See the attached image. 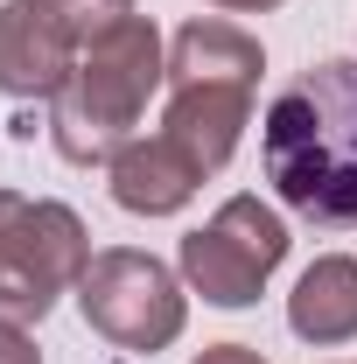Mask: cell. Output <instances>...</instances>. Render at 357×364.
I'll list each match as a JSON object with an SVG mask.
<instances>
[{
	"mask_svg": "<svg viewBox=\"0 0 357 364\" xmlns=\"http://www.w3.org/2000/svg\"><path fill=\"white\" fill-rule=\"evenodd\" d=\"M267 182L273 196L322 231L357 225V63L329 56L267 105Z\"/></svg>",
	"mask_w": 357,
	"mask_h": 364,
	"instance_id": "6da1fadb",
	"label": "cell"
},
{
	"mask_svg": "<svg viewBox=\"0 0 357 364\" xmlns=\"http://www.w3.org/2000/svg\"><path fill=\"white\" fill-rule=\"evenodd\" d=\"M169 85V49L154 36V21H119L112 36H98V43L78 56V70H70V85L49 98V140H56V154L63 161H105L112 168V154L134 140L140 112H147V98Z\"/></svg>",
	"mask_w": 357,
	"mask_h": 364,
	"instance_id": "7a4b0ae2",
	"label": "cell"
},
{
	"mask_svg": "<svg viewBox=\"0 0 357 364\" xmlns=\"http://www.w3.org/2000/svg\"><path fill=\"white\" fill-rule=\"evenodd\" d=\"M91 267V238L70 203L0 189V316L43 322Z\"/></svg>",
	"mask_w": 357,
	"mask_h": 364,
	"instance_id": "3957f363",
	"label": "cell"
},
{
	"mask_svg": "<svg viewBox=\"0 0 357 364\" xmlns=\"http://www.w3.org/2000/svg\"><path fill=\"white\" fill-rule=\"evenodd\" d=\"M78 301H85V322L119 343V350H169L189 322V301H182V280L154 252H134V245H112V252H91L85 280H78Z\"/></svg>",
	"mask_w": 357,
	"mask_h": 364,
	"instance_id": "277c9868",
	"label": "cell"
},
{
	"mask_svg": "<svg viewBox=\"0 0 357 364\" xmlns=\"http://www.w3.org/2000/svg\"><path fill=\"white\" fill-rule=\"evenodd\" d=\"M280 259H287V225L260 196H231L203 231L182 238V280L203 301H218V309L260 301V287H267V273Z\"/></svg>",
	"mask_w": 357,
	"mask_h": 364,
	"instance_id": "5b68a950",
	"label": "cell"
},
{
	"mask_svg": "<svg viewBox=\"0 0 357 364\" xmlns=\"http://www.w3.org/2000/svg\"><path fill=\"white\" fill-rule=\"evenodd\" d=\"M85 49L63 36V21L43 0H7L0 7V91L7 98H56L70 85Z\"/></svg>",
	"mask_w": 357,
	"mask_h": 364,
	"instance_id": "8992f818",
	"label": "cell"
},
{
	"mask_svg": "<svg viewBox=\"0 0 357 364\" xmlns=\"http://www.w3.org/2000/svg\"><path fill=\"white\" fill-rule=\"evenodd\" d=\"M252 119V91H231V85H169V112H161V134L176 140L182 154L218 176L231 161V147Z\"/></svg>",
	"mask_w": 357,
	"mask_h": 364,
	"instance_id": "52a82bcc",
	"label": "cell"
},
{
	"mask_svg": "<svg viewBox=\"0 0 357 364\" xmlns=\"http://www.w3.org/2000/svg\"><path fill=\"white\" fill-rule=\"evenodd\" d=\"M203 168L182 154L169 134H134L119 154H112V203L134 210V218H169L196 196Z\"/></svg>",
	"mask_w": 357,
	"mask_h": 364,
	"instance_id": "ba28073f",
	"label": "cell"
},
{
	"mask_svg": "<svg viewBox=\"0 0 357 364\" xmlns=\"http://www.w3.org/2000/svg\"><path fill=\"white\" fill-rule=\"evenodd\" d=\"M267 70L260 43L231 21H189L176 43H169V85H231V91H252Z\"/></svg>",
	"mask_w": 357,
	"mask_h": 364,
	"instance_id": "9c48e42d",
	"label": "cell"
},
{
	"mask_svg": "<svg viewBox=\"0 0 357 364\" xmlns=\"http://www.w3.org/2000/svg\"><path fill=\"white\" fill-rule=\"evenodd\" d=\"M287 322H294L302 343H351L357 336V259H343V252L315 259L287 294Z\"/></svg>",
	"mask_w": 357,
	"mask_h": 364,
	"instance_id": "30bf717a",
	"label": "cell"
},
{
	"mask_svg": "<svg viewBox=\"0 0 357 364\" xmlns=\"http://www.w3.org/2000/svg\"><path fill=\"white\" fill-rule=\"evenodd\" d=\"M43 7L63 21V36L78 49H91L98 36H112L119 21H134V0H43Z\"/></svg>",
	"mask_w": 357,
	"mask_h": 364,
	"instance_id": "8fae6325",
	"label": "cell"
},
{
	"mask_svg": "<svg viewBox=\"0 0 357 364\" xmlns=\"http://www.w3.org/2000/svg\"><path fill=\"white\" fill-rule=\"evenodd\" d=\"M0 364H43V350L21 336V322H7V316H0Z\"/></svg>",
	"mask_w": 357,
	"mask_h": 364,
	"instance_id": "7c38bea8",
	"label": "cell"
},
{
	"mask_svg": "<svg viewBox=\"0 0 357 364\" xmlns=\"http://www.w3.org/2000/svg\"><path fill=\"white\" fill-rule=\"evenodd\" d=\"M196 364H267V358H260L252 343H211V350H203Z\"/></svg>",
	"mask_w": 357,
	"mask_h": 364,
	"instance_id": "4fadbf2b",
	"label": "cell"
},
{
	"mask_svg": "<svg viewBox=\"0 0 357 364\" xmlns=\"http://www.w3.org/2000/svg\"><path fill=\"white\" fill-rule=\"evenodd\" d=\"M211 7H231V14H260V7H280V0H211Z\"/></svg>",
	"mask_w": 357,
	"mask_h": 364,
	"instance_id": "5bb4252c",
	"label": "cell"
}]
</instances>
